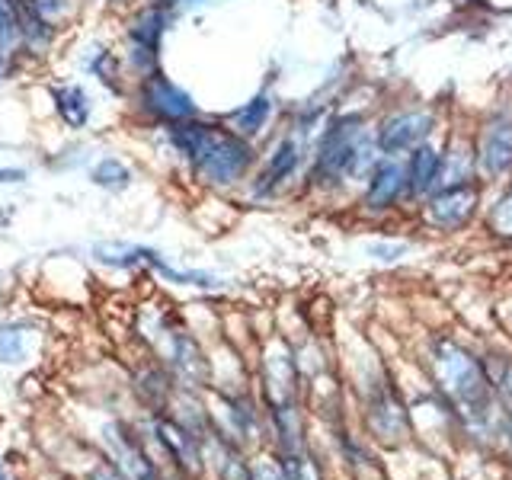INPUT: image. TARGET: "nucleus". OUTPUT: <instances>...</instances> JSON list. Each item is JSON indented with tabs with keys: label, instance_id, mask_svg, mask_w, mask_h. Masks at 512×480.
<instances>
[{
	"label": "nucleus",
	"instance_id": "nucleus-9",
	"mask_svg": "<svg viewBox=\"0 0 512 480\" xmlns=\"http://www.w3.org/2000/svg\"><path fill=\"white\" fill-rule=\"evenodd\" d=\"M304 164V148L295 135H282L263 157L260 170L253 176V196L256 199H272L295 180Z\"/></svg>",
	"mask_w": 512,
	"mask_h": 480
},
{
	"label": "nucleus",
	"instance_id": "nucleus-19",
	"mask_svg": "<svg viewBox=\"0 0 512 480\" xmlns=\"http://www.w3.org/2000/svg\"><path fill=\"white\" fill-rule=\"evenodd\" d=\"M20 0H0V48L10 55L20 45Z\"/></svg>",
	"mask_w": 512,
	"mask_h": 480
},
{
	"label": "nucleus",
	"instance_id": "nucleus-14",
	"mask_svg": "<svg viewBox=\"0 0 512 480\" xmlns=\"http://www.w3.org/2000/svg\"><path fill=\"white\" fill-rule=\"evenodd\" d=\"M272 109H276V103H272V96L266 90H260L256 96H250V100L244 106H237L234 112H228V122L237 135H244V138H256V135H263L266 132V125L272 119Z\"/></svg>",
	"mask_w": 512,
	"mask_h": 480
},
{
	"label": "nucleus",
	"instance_id": "nucleus-28",
	"mask_svg": "<svg viewBox=\"0 0 512 480\" xmlns=\"http://www.w3.org/2000/svg\"><path fill=\"white\" fill-rule=\"evenodd\" d=\"M90 480H122V477H116L112 471H106V468H100V471H93V477Z\"/></svg>",
	"mask_w": 512,
	"mask_h": 480
},
{
	"label": "nucleus",
	"instance_id": "nucleus-25",
	"mask_svg": "<svg viewBox=\"0 0 512 480\" xmlns=\"http://www.w3.org/2000/svg\"><path fill=\"white\" fill-rule=\"evenodd\" d=\"M282 480H314L308 461H304L298 452H288L285 464H282Z\"/></svg>",
	"mask_w": 512,
	"mask_h": 480
},
{
	"label": "nucleus",
	"instance_id": "nucleus-1",
	"mask_svg": "<svg viewBox=\"0 0 512 480\" xmlns=\"http://www.w3.org/2000/svg\"><path fill=\"white\" fill-rule=\"evenodd\" d=\"M170 148L183 157V164L199 183L212 189H231L244 183L250 170L256 167L253 141L237 135L228 122H208V119H186L167 125Z\"/></svg>",
	"mask_w": 512,
	"mask_h": 480
},
{
	"label": "nucleus",
	"instance_id": "nucleus-15",
	"mask_svg": "<svg viewBox=\"0 0 512 480\" xmlns=\"http://www.w3.org/2000/svg\"><path fill=\"white\" fill-rule=\"evenodd\" d=\"M52 103H55L58 119L68 128H74V132H80V128L90 122L93 103H90V93L80 84H55L52 87Z\"/></svg>",
	"mask_w": 512,
	"mask_h": 480
},
{
	"label": "nucleus",
	"instance_id": "nucleus-23",
	"mask_svg": "<svg viewBox=\"0 0 512 480\" xmlns=\"http://www.w3.org/2000/svg\"><path fill=\"white\" fill-rule=\"evenodd\" d=\"M23 4L32 10V13H39L42 20H48L52 26H58L64 16L71 13V0H23Z\"/></svg>",
	"mask_w": 512,
	"mask_h": 480
},
{
	"label": "nucleus",
	"instance_id": "nucleus-3",
	"mask_svg": "<svg viewBox=\"0 0 512 480\" xmlns=\"http://www.w3.org/2000/svg\"><path fill=\"white\" fill-rule=\"evenodd\" d=\"M432 365H436L439 388L464 410V416H468L474 426H487L493 420V410H490L493 397H490V378L484 372V365L452 340L436 343Z\"/></svg>",
	"mask_w": 512,
	"mask_h": 480
},
{
	"label": "nucleus",
	"instance_id": "nucleus-13",
	"mask_svg": "<svg viewBox=\"0 0 512 480\" xmlns=\"http://www.w3.org/2000/svg\"><path fill=\"white\" fill-rule=\"evenodd\" d=\"M477 180V151L468 138H452L442 144V173H439V189L471 183ZM436 189V192H439Z\"/></svg>",
	"mask_w": 512,
	"mask_h": 480
},
{
	"label": "nucleus",
	"instance_id": "nucleus-18",
	"mask_svg": "<svg viewBox=\"0 0 512 480\" xmlns=\"http://www.w3.org/2000/svg\"><path fill=\"white\" fill-rule=\"evenodd\" d=\"M84 68L100 80L103 87H109V90H122V64H119V58L109 52V48H93V52L87 55V61H84Z\"/></svg>",
	"mask_w": 512,
	"mask_h": 480
},
{
	"label": "nucleus",
	"instance_id": "nucleus-17",
	"mask_svg": "<svg viewBox=\"0 0 512 480\" xmlns=\"http://www.w3.org/2000/svg\"><path fill=\"white\" fill-rule=\"evenodd\" d=\"M90 180L96 186H103V189L119 192V189H125L128 183H132L135 176H132V167H128L125 160H119V157H100L90 167Z\"/></svg>",
	"mask_w": 512,
	"mask_h": 480
},
{
	"label": "nucleus",
	"instance_id": "nucleus-27",
	"mask_svg": "<svg viewBox=\"0 0 512 480\" xmlns=\"http://www.w3.org/2000/svg\"><path fill=\"white\" fill-rule=\"evenodd\" d=\"M20 180H26L23 170H0V183H20Z\"/></svg>",
	"mask_w": 512,
	"mask_h": 480
},
{
	"label": "nucleus",
	"instance_id": "nucleus-8",
	"mask_svg": "<svg viewBox=\"0 0 512 480\" xmlns=\"http://www.w3.org/2000/svg\"><path fill=\"white\" fill-rule=\"evenodd\" d=\"M480 205V183H458V186H445L423 202V215L426 224L436 231H461L464 224H471L474 212Z\"/></svg>",
	"mask_w": 512,
	"mask_h": 480
},
{
	"label": "nucleus",
	"instance_id": "nucleus-31",
	"mask_svg": "<svg viewBox=\"0 0 512 480\" xmlns=\"http://www.w3.org/2000/svg\"><path fill=\"white\" fill-rule=\"evenodd\" d=\"M0 480H7V477H4V471H0Z\"/></svg>",
	"mask_w": 512,
	"mask_h": 480
},
{
	"label": "nucleus",
	"instance_id": "nucleus-6",
	"mask_svg": "<svg viewBox=\"0 0 512 480\" xmlns=\"http://www.w3.org/2000/svg\"><path fill=\"white\" fill-rule=\"evenodd\" d=\"M432 135H436V116L423 106L397 109L391 116H384L375 128L378 151L388 157H407L420 144L432 141Z\"/></svg>",
	"mask_w": 512,
	"mask_h": 480
},
{
	"label": "nucleus",
	"instance_id": "nucleus-20",
	"mask_svg": "<svg viewBox=\"0 0 512 480\" xmlns=\"http://www.w3.org/2000/svg\"><path fill=\"white\" fill-rule=\"evenodd\" d=\"M160 439H164V442L173 448V455L180 458L183 464H192V468H196L199 455H196V445H192V442L186 439V432L173 429V426H160Z\"/></svg>",
	"mask_w": 512,
	"mask_h": 480
},
{
	"label": "nucleus",
	"instance_id": "nucleus-24",
	"mask_svg": "<svg viewBox=\"0 0 512 480\" xmlns=\"http://www.w3.org/2000/svg\"><path fill=\"white\" fill-rule=\"evenodd\" d=\"M490 384H496V391H503L506 397H512V362L509 359H496L490 365Z\"/></svg>",
	"mask_w": 512,
	"mask_h": 480
},
{
	"label": "nucleus",
	"instance_id": "nucleus-5",
	"mask_svg": "<svg viewBox=\"0 0 512 480\" xmlns=\"http://www.w3.org/2000/svg\"><path fill=\"white\" fill-rule=\"evenodd\" d=\"M135 106H138V112H141L144 119L157 122L160 128L199 116V106H196V100H192V93H186L164 71H154V74L138 80Z\"/></svg>",
	"mask_w": 512,
	"mask_h": 480
},
{
	"label": "nucleus",
	"instance_id": "nucleus-26",
	"mask_svg": "<svg viewBox=\"0 0 512 480\" xmlns=\"http://www.w3.org/2000/svg\"><path fill=\"white\" fill-rule=\"evenodd\" d=\"M154 4H160V7H167L173 16L176 13H189V10H199V7H205V4H212V0H154Z\"/></svg>",
	"mask_w": 512,
	"mask_h": 480
},
{
	"label": "nucleus",
	"instance_id": "nucleus-29",
	"mask_svg": "<svg viewBox=\"0 0 512 480\" xmlns=\"http://www.w3.org/2000/svg\"><path fill=\"white\" fill-rule=\"evenodd\" d=\"M4 74H7V52L0 48V80H4Z\"/></svg>",
	"mask_w": 512,
	"mask_h": 480
},
{
	"label": "nucleus",
	"instance_id": "nucleus-32",
	"mask_svg": "<svg viewBox=\"0 0 512 480\" xmlns=\"http://www.w3.org/2000/svg\"><path fill=\"white\" fill-rule=\"evenodd\" d=\"M464 4H471V0H464Z\"/></svg>",
	"mask_w": 512,
	"mask_h": 480
},
{
	"label": "nucleus",
	"instance_id": "nucleus-22",
	"mask_svg": "<svg viewBox=\"0 0 512 480\" xmlns=\"http://www.w3.org/2000/svg\"><path fill=\"white\" fill-rule=\"evenodd\" d=\"M490 228L500 237H512V186L503 192L500 202L490 208Z\"/></svg>",
	"mask_w": 512,
	"mask_h": 480
},
{
	"label": "nucleus",
	"instance_id": "nucleus-2",
	"mask_svg": "<svg viewBox=\"0 0 512 480\" xmlns=\"http://www.w3.org/2000/svg\"><path fill=\"white\" fill-rule=\"evenodd\" d=\"M378 157L375 128H368L362 112H340L320 128L308 180L317 189H340L349 180H365Z\"/></svg>",
	"mask_w": 512,
	"mask_h": 480
},
{
	"label": "nucleus",
	"instance_id": "nucleus-16",
	"mask_svg": "<svg viewBox=\"0 0 512 480\" xmlns=\"http://www.w3.org/2000/svg\"><path fill=\"white\" fill-rule=\"evenodd\" d=\"M109 445H112V452H116L119 464L125 468L128 480H157V474H154V468H151V461L138 452V445H135L132 439H128V436H119V432L112 429V432H109Z\"/></svg>",
	"mask_w": 512,
	"mask_h": 480
},
{
	"label": "nucleus",
	"instance_id": "nucleus-12",
	"mask_svg": "<svg viewBox=\"0 0 512 480\" xmlns=\"http://www.w3.org/2000/svg\"><path fill=\"white\" fill-rule=\"evenodd\" d=\"M368 429H372L381 442L407 439V432H410L407 410L397 400V394H391L388 388H381L368 397Z\"/></svg>",
	"mask_w": 512,
	"mask_h": 480
},
{
	"label": "nucleus",
	"instance_id": "nucleus-11",
	"mask_svg": "<svg viewBox=\"0 0 512 480\" xmlns=\"http://www.w3.org/2000/svg\"><path fill=\"white\" fill-rule=\"evenodd\" d=\"M442 173V148L432 141L420 144L407 154V202H426L439 189Z\"/></svg>",
	"mask_w": 512,
	"mask_h": 480
},
{
	"label": "nucleus",
	"instance_id": "nucleus-4",
	"mask_svg": "<svg viewBox=\"0 0 512 480\" xmlns=\"http://www.w3.org/2000/svg\"><path fill=\"white\" fill-rule=\"evenodd\" d=\"M173 23V13L167 7L148 0L144 7H138L125 23V42H128V68L141 77H148L160 71V42H164L167 29Z\"/></svg>",
	"mask_w": 512,
	"mask_h": 480
},
{
	"label": "nucleus",
	"instance_id": "nucleus-7",
	"mask_svg": "<svg viewBox=\"0 0 512 480\" xmlns=\"http://www.w3.org/2000/svg\"><path fill=\"white\" fill-rule=\"evenodd\" d=\"M474 151L480 180H500V176L512 173V106L493 109L484 119Z\"/></svg>",
	"mask_w": 512,
	"mask_h": 480
},
{
	"label": "nucleus",
	"instance_id": "nucleus-10",
	"mask_svg": "<svg viewBox=\"0 0 512 480\" xmlns=\"http://www.w3.org/2000/svg\"><path fill=\"white\" fill-rule=\"evenodd\" d=\"M362 183V205L368 212H391L400 202H407V157L381 154Z\"/></svg>",
	"mask_w": 512,
	"mask_h": 480
},
{
	"label": "nucleus",
	"instance_id": "nucleus-21",
	"mask_svg": "<svg viewBox=\"0 0 512 480\" xmlns=\"http://www.w3.org/2000/svg\"><path fill=\"white\" fill-rule=\"evenodd\" d=\"M26 356V336L16 327H0V359L20 362Z\"/></svg>",
	"mask_w": 512,
	"mask_h": 480
},
{
	"label": "nucleus",
	"instance_id": "nucleus-30",
	"mask_svg": "<svg viewBox=\"0 0 512 480\" xmlns=\"http://www.w3.org/2000/svg\"><path fill=\"white\" fill-rule=\"evenodd\" d=\"M93 4H106V0H93Z\"/></svg>",
	"mask_w": 512,
	"mask_h": 480
}]
</instances>
